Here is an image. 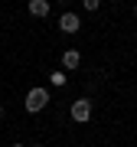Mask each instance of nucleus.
Masks as SVG:
<instances>
[{
  "label": "nucleus",
  "instance_id": "1",
  "mask_svg": "<svg viewBox=\"0 0 137 147\" xmlns=\"http://www.w3.org/2000/svg\"><path fill=\"white\" fill-rule=\"evenodd\" d=\"M46 105H49V92L46 88H30V95H26V111L30 115H39Z\"/></svg>",
  "mask_w": 137,
  "mask_h": 147
},
{
  "label": "nucleus",
  "instance_id": "2",
  "mask_svg": "<svg viewBox=\"0 0 137 147\" xmlns=\"http://www.w3.org/2000/svg\"><path fill=\"white\" fill-rule=\"evenodd\" d=\"M88 118H91V101H88V98H79V101H72V121L85 124Z\"/></svg>",
  "mask_w": 137,
  "mask_h": 147
},
{
  "label": "nucleus",
  "instance_id": "3",
  "mask_svg": "<svg viewBox=\"0 0 137 147\" xmlns=\"http://www.w3.org/2000/svg\"><path fill=\"white\" fill-rule=\"evenodd\" d=\"M59 30L72 36V33L82 30V23H79V16H75V13H62V16H59Z\"/></svg>",
  "mask_w": 137,
  "mask_h": 147
},
{
  "label": "nucleus",
  "instance_id": "4",
  "mask_svg": "<svg viewBox=\"0 0 137 147\" xmlns=\"http://www.w3.org/2000/svg\"><path fill=\"white\" fill-rule=\"evenodd\" d=\"M79 65H82V53H79V49H65V53H62V72H65V69L72 72V69H79Z\"/></svg>",
  "mask_w": 137,
  "mask_h": 147
},
{
  "label": "nucleus",
  "instance_id": "5",
  "mask_svg": "<svg viewBox=\"0 0 137 147\" xmlns=\"http://www.w3.org/2000/svg\"><path fill=\"white\" fill-rule=\"evenodd\" d=\"M30 13L33 16H46L49 13V0H30Z\"/></svg>",
  "mask_w": 137,
  "mask_h": 147
},
{
  "label": "nucleus",
  "instance_id": "6",
  "mask_svg": "<svg viewBox=\"0 0 137 147\" xmlns=\"http://www.w3.org/2000/svg\"><path fill=\"white\" fill-rule=\"evenodd\" d=\"M49 82H52V85H56V88H62V85L68 82V75L62 72V69H59V72H52V75H49Z\"/></svg>",
  "mask_w": 137,
  "mask_h": 147
},
{
  "label": "nucleus",
  "instance_id": "7",
  "mask_svg": "<svg viewBox=\"0 0 137 147\" xmlns=\"http://www.w3.org/2000/svg\"><path fill=\"white\" fill-rule=\"evenodd\" d=\"M98 7H101V0H85V10H88V13H95Z\"/></svg>",
  "mask_w": 137,
  "mask_h": 147
},
{
  "label": "nucleus",
  "instance_id": "8",
  "mask_svg": "<svg viewBox=\"0 0 137 147\" xmlns=\"http://www.w3.org/2000/svg\"><path fill=\"white\" fill-rule=\"evenodd\" d=\"M0 118H3V105H0Z\"/></svg>",
  "mask_w": 137,
  "mask_h": 147
},
{
  "label": "nucleus",
  "instance_id": "9",
  "mask_svg": "<svg viewBox=\"0 0 137 147\" xmlns=\"http://www.w3.org/2000/svg\"><path fill=\"white\" fill-rule=\"evenodd\" d=\"M13 147H23V144H13Z\"/></svg>",
  "mask_w": 137,
  "mask_h": 147
},
{
  "label": "nucleus",
  "instance_id": "10",
  "mask_svg": "<svg viewBox=\"0 0 137 147\" xmlns=\"http://www.w3.org/2000/svg\"><path fill=\"white\" fill-rule=\"evenodd\" d=\"M134 13H137V7H134Z\"/></svg>",
  "mask_w": 137,
  "mask_h": 147
}]
</instances>
